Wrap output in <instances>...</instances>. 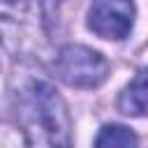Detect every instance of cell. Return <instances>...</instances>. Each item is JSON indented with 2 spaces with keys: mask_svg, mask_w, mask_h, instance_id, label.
<instances>
[{
  "mask_svg": "<svg viewBox=\"0 0 148 148\" xmlns=\"http://www.w3.org/2000/svg\"><path fill=\"white\" fill-rule=\"evenodd\" d=\"M18 116L30 148H72V120L49 81H30L18 95Z\"/></svg>",
  "mask_w": 148,
  "mask_h": 148,
  "instance_id": "obj_1",
  "label": "cell"
},
{
  "mask_svg": "<svg viewBox=\"0 0 148 148\" xmlns=\"http://www.w3.org/2000/svg\"><path fill=\"white\" fill-rule=\"evenodd\" d=\"M56 74L72 88H97L109 76V62L102 53L81 46L67 44L56 56Z\"/></svg>",
  "mask_w": 148,
  "mask_h": 148,
  "instance_id": "obj_2",
  "label": "cell"
},
{
  "mask_svg": "<svg viewBox=\"0 0 148 148\" xmlns=\"http://www.w3.org/2000/svg\"><path fill=\"white\" fill-rule=\"evenodd\" d=\"M134 0H92L88 12L90 30L102 39H125L134 25Z\"/></svg>",
  "mask_w": 148,
  "mask_h": 148,
  "instance_id": "obj_3",
  "label": "cell"
},
{
  "mask_svg": "<svg viewBox=\"0 0 148 148\" xmlns=\"http://www.w3.org/2000/svg\"><path fill=\"white\" fill-rule=\"evenodd\" d=\"M118 109L125 116H148V67L141 69L120 92Z\"/></svg>",
  "mask_w": 148,
  "mask_h": 148,
  "instance_id": "obj_4",
  "label": "cell"
},
{
  "mask_svg": "<svg viewBox=\"0 0 148 148\" xmlns=\"http://www.w3.org/2000/svg\"><path fill=\"white\" fill-rule=\"evenodd\" d=\"M136 134L125 125H104L95 139V148H136Z\"/></svg>",
  "mask_w": 148,
  "mask_h": 148,
  "instance_id": "obj_5",
  "label": "cell"
}]
</instances>
